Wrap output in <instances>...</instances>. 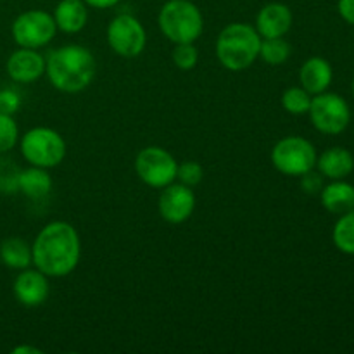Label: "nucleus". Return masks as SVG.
<instances>
[{
	"instance_id": "0eeeda50",
	"label": "nucleus",
	"mask_w": 354,
	"mask_h": 354,
	"mask_svg": "<svg viewBox=\"0 0 354 354\" xmlns=\"http://www.w3.org/2000/svg\"><path fill=\"white\" fill-rule=\"evenodd\" d=\"M55 21L47 10L31 9L14 19L10 33L14 41L24 48H40L50 44L55 37Z\"/></svg>"
},
{
	"instance_id": "a211bd4d",
	"label": "nucleus",
	"mask_w": 354,
	"mask_h": 354,
	"mask_svg": "<svg viewBox=\"0 0 354 354\" xmlns=\"http://www.w3.org/2000/svg\"><path fill=\"white\" fill-rule=\"evenodd\" d=\"M318 169L322 175L330 180H342L354 169V158L349 151L342 147H334L325 151L317 159Z\"/></svg>"
},
{
	"instance_id": "473e14b6",
	"label": "nucleus",
	"mask_w": 354,
	"mask_h": 354,
	"mask_svg": "<svg viewBox=\"0 0 354 354\" xmlns=\"http://www.w3.org/2000/svg\"><path fill=\"white\" fill-rule=\"evenodd\" d=\"M353 93H354V80H353Z\"/></svg>"
},
{
	"instance_id": "1a4fd4ad",
	"label": "nucleus",
	"mask_w": 354,
	"mask_h": 354,
	"mask_svg": "<svg viewBox=\"0 0 354 354\" xmlns=\"http://www.w3.org/2000/svg\"><path fill=\"white\" fill-rule=\"evenodd\" d=\"M308 113L313 127L327 135L342 133L351 120L348 102L337 93H317L311 99Z\"/></svg>"
},
{
	"instance_id": "f03ea898",
	"label": "nucleus",
	"mask_w": 354,
	"mask_h": 354,
	"mask_svg": "<svg viewBox=\"0 0 354 354\" xmlns=\"http://www.w3.org/2000/svg\"><path fill=\"white\" fill-rule=\"evenodd\" d=\"M95 57L83 45H62L45 57V75L55 90L80 93L93 82Z\"/></svg>"
},
{
	"instance_id": "f3484780",
	"label": "nucleus",
	"mask_w": 354,
	"mask_h": 354,
	"mask_svg": "<svg viewBox=\"0 0 354 354\" xmlns=\"http://www.w3.org/2000/svg\"><path fill=\"white\" fill-rule=\"evenodd\" d=\"M17 190L28 197V199L40 201L50 194L52 176L45 168L30 166L28 169H21L17 178Z\"/></svg>"
},
{
	"instance_id": "aec40b11",
	"label": "nucleus",
	"mask_w": 354,
	"mask_h": 354,
	"mask_svg": "<svg viewBox=\"0 0 354 354\" xmlns=\"http://www.w3.org/2000/svg\"><path fill=\"white\" fill-rule=\"evenodd\" d=\"M0 261L12 270H24L33 263L31 248L19 237H9L0 244Z\"/></svg>"
},
{
	"instance_id": "393cba45",
	"label": "nucleus",
	"mask_w": 354,
	"mask_h": 354,
	"mask_svg": "<svg viewBox=\"0 0 354 354\" xmlns=\"http://www.w3.org/2000/svg\"><path fill=\"white\" fill-rule=\"evenodd\" d=\"M171 57L176 68L182 71H190L196 68L197 61H199V52L194 44H175Z\"/></svg>"
},
{
	"instance_id": "412c9836",
	"label": "nucleus",
	"mask_w": 354,
	"mask_h": 354,
	"mask_svg": "<svg viewBox=\"0 0 354 354\" xmlns=\"http://www.w3.org/2000/svg\"><path fill=\"white\" fill-rule=\"evenodd\" d=\"M259 57L270 66H280L290 57L289 41L280 38H263L259 47Z\"/></svg>"
},
{
	"instance_id": "bb28decb",
	"label": "nucleus",
	"mask_w": 354,
	"mask_h": 354,
	"mask_svg": "<svg viewBox=\"0 0 354 354\" xmlns=\"http://www.w3.org/2000/svg\"><path fill=\"white\" fill-rule=\"evenodd\" d=\"M19 171L16 165L9 162V159H0V192L12 194L17 192V178Z\"/></svg>"
},
{
	"instance_id": "7ed1b4c3",
	"label": "nucleus",
	"mask_w": 354,
	"mask_h": 354,
	"mask_svg": "<svg viewBox=\"0 0 354 354\" xmlns=\"http://www.w3.org/2000/svg\"><path fill=\"white\" fill-rule=\"evenodd\" d=\"M261 40L256 28L245 23H232L221 30L216 40V57L228 71H244L259 57Z\"/></svg>"
},
{
	"instance_id": "6ab92c4d",
	"label": "nucleus",
	"mask_w": 354,
	"mask_h": 354,
	"mask_svg": "<svg viewBox=\"0 0 354 354\" xmlns=\"http://www.w3.org/2000/svg\"><path fill=\"white\" fill-rule=\"evenodd\" d=\"M322 204L334 214H344L354 209V187L342 180H335L322 189Z\"/></svg>"
},
{
	"instance_id": "f257e3e1",
	"label": "nucleus",
	"mask_w": 354,
	"mask_h": 354,
	"mask_svg": "<svg viewBox=\"0 0 354 354\" xmlns=\"http://www.w3.org/2000/svg\"><path fill=\"white\" fill-rule=\"evenodd\" d=\"M82 256V242L73 225L52 221L45 225L31 245L33 265L52 279H61L75 272Z\"/></svg>"
},
{
	"instance_id": "9b49d317",
	"label": "nucleus",
	"mask_w": 354,
	"mask_h": 354,
	"mask_svg": "<svg viewBox=\"0 0 354 354\" xmlns=\"http://www.w3.org/2000/svg\"><path fill=\"white\" fill-rule=\"evenodd\" d=\"M158 209L162 220L171 225H180L192 216L194 209H196V196L190 187L180 182H173L162 189Z\"/></svg>"
},
{
	"instance_id": "b1692460",
	"label": "nucleus",
	"mask_w": 354,
	"mask_h": 354,
	"mask_svg": "<svg viewBox=\"0 0 354 354\" xmlns=\"http://www.w3.org/2000/svg\"><path fill=\"white\" fill-rule=\"evenodd\" d=\"M19 140V128L10 114L0 113V154L12 151Z\"/></svg>"
},
{
	"instance_id": "7c9ffc66",
	"label": "nucleus",
	"mask_w": 354,
	"mask_h": 354,
	"mask_svg": "<svg viewBox=\"0 0 354 354\" xmlns=\"http://www.w3.org/2000/svg\"><path fill=\"white\" fill-rule=\"evenodd\" d=\"M86 6L93 7V9H109V7L118 6L121 0H83Z\"/></svg>"
},
{
	"instance_id": "9d476101",
	"label": "nucleus",
	"mask_w": 354,
	"mask_h": 354,
	"mask_svg": "<svg viewBox=\"0 0 354 354\" xmlns=\"http://www.w3.org/2000/svg\"><path fill=\"white\" fill-rule=\"evenodd\" d=\"M107 44L121 57H137L144 52L147 35L140 21L131 14H120L107 26Z\"/></svg>"
},
{
	"instance_id": "423d86ee",
	"label": "nucleus",
	"mask_w": 354,
	"mask_h": 354,
	"mask_svg": "<svg viewBox=\"0 0 354 354\" xmlns=\"http://www.w3.org/2000/svg\"><path fill=\"white\" fill-rule=\"evenodd\" d=\"M317 151L313 144L303 137H286L275 144L272 162L277 171L289 176H303L317 165Z\"/></svg>"
},
{
	"instance_id": "c85d7f7f",
	"label": "nucleus",
	"mask_w": 354,
	"mask_h": 354,
	"mask_svg": "<svg viewBox=\"0 0 354 354\" xmlns=\"http://www.w3.org/2000/svg\"><path fill=\"white\" fill-rule=\"evenodd\" d=\"M301 187L306 194H318L322 192L324 185H322V176L318 173H313V169L308 173H304L301 176Z\"/></svg>"
},
{
	"instance_id": "5701e85b",
	"label": "nucleus",
	"mask_w": 354,
	"mask_h": 354,
	"mask_svg": "<svg viewBox=\"0 0 354 354\" xmlns=\"http://www.w3.org/2000/svg\"><path fill=\"white\" fill-rule=\"evenodd\" d=\"M311 93L303 86H290L282 93V107L290 114H306L310 111Z\"/></svg>"
},
{
	"instance_id": "20e7f679",
	"label": "nucleus",
	"mask_w": 354,
	"mask_h": 354,
	"mask_svg": "<svg viewBox=\"0 0 354 354\" xmlns=\"http://www.w3.org/2000/svg\"><path fill=\"white\" fill-rule=\"evenodd\" d=\"M158 24L173 44H194L204 31L203 14L190 0H168L159 10Z\"/></svg>"
},
{
	"instance_id": "c756f323",
	"label": "nucleus",
	"mask_w": 354,
	"mask_h": 354,
	"mask_svg": "<svg viewBox=\"0 0 354 354\" xmlns=\"http://www.w3.org/2000/svg\"><path fill=\"white\" fill-rule=\"evenodd\" d=\"M337 9L342 19L348 21L349 24H354V0H339Z\"/></svg>"
},
{
	"instance_id": "ddd939ff",
	"label": "nucleus",
	"mask_w": 354,
	"mask_h": 354,
	"mask_svg": "<svg viewBox=\"0 0 354 354\" xmlns=\"http://www.w3.org/2000/svg\"><path fill=\"white\" fill-rule=\"evenodd\" d=\"M7 75L17 83H33L45 75V57L37 52V48H24L14 50L7 59Z\"/></svg>"
},
{
	"instance_id": "4be33fe9",
	"label": "nucleus",
	"mask_w": 354,
	"mask_h": 354,
	"mask_svg": "<svg viewBox=\"0 0 354 354\" xmlns=\"http://www.w3.org/2000/svg\"><path fill=\"white\" fill-rule=\"evenodd\" d=\"M334 244L339 251L354 254V209L341 214L334 227Z\"/></svg>"
},
{
	"instance_id": "6e6552de",
	"label": "nucleus",
	"mask_w": 354,
	"mask_h": 354,
	"mask_svg": "<svg viewBox=\"0 0 354 354\" xmlns=\"http://www.w3.org/2000/svg\"><path fill=\"white\" fill-rule=\"evenodd\" d=\"M178 162L162 147L142 149L135 159V171L145 185L152 189H165L176 180Z\"/></svg>"
},
{
	"instance_id": "dca6fc26",
	"label": "nucleus",
	"mask_w": 354,
	"mask_h": 354,
	"mask_svg": "<svg viewBox=\"0 0 354 354\" xmlns=\"http://www.w3.org/2000/svg\"><path fill=\"white\" fill-rule=\"evenodd\" d=\"M301 86L311 95L325 92L332 83V66L324 57H311L299 71Z\"/></svg>"
},
{
	"instance_id": "4468645a",
	"label": "nucleus",
	"mask_w": 354,
	"mask_h": 354,
	"mask_svg": "<svg viewBox=\"0 0 354 354\" xmlns=\"http://www.w3.org/2000/svg\"><path fill=\"white\" fill-rule=\"evenodd\" d=\"M292 26V12L286 3H266L256 16V31L261 38H280Z\"/></svg>"
},
{
	"instance_id": "cd10ccee",
	"label": "nucleus",
	"mask_w": 354,
	"mask_h": 354,
	"mask_svg": "<svg viewBox=\"0 0 354 354\" xmlns=\"http://www.w3.org/2000/svg\"><path fill=\"white\" fill-rule=\"evenodd\" d=\"M21 106V95L12 88L0 90V113L12 116Z\"/></svg>"
},
{
	"instance_id": "a878e982",
	"label": "nucleus",
	"mask_w": 354,
	"mask_h": 354,
	"mask_svg": "<svg viewBox=\"0 0 354 354\" xmlns=\"http://www.w3.org/2000/svg\"><path fill=\"white\" fill-rule=\"evenodd\" d=\"M176 178H178L180 183L187 187H196L203 182L204 178V168L196 161H185L182 165H178V169H176Z\"/></svg>"
},
{
	"instance_id": "f8f14e48",
	"label": "nucleus",
	"mask_w": 354,
	"mask_h": 354,
	"mask_svg": "<svg viewBox=\"0 0 354 354\" xmlns=\"http://www.w3.org/2000/svg\"><path fill=\"white\" fill-rule=\"evenodd\" d=\"M14 296L17 303L23 306L35 308L40 306L47 301L50 286H48V277L41 273L40 270H21L19 275L14 280Z\"/></svg>"
},
{
	"instance_id": "2eb2a0df",
	"label": "nucleus",
	"mask_w": 354,
	"mask_h": 354,
	"mask_svg": "<svg viewBox=\"0 0 354 354\" xmlns=\"http://www.w3.org/2000/svg\"><path fill=\"white\" fill-rule=\"evenodd\" d=\"M54 21L62 33H78L88 21V10L83 0H61L55 6Z\"/></svg>"
},
{
	"instance_id": "2f4dec72",
	"label": "nucleus",
	"mask_w": 354,
	"mask_h": 354,
	"mask_svg": "<svg viewBox=\"0 0 354 354\" xmlns=\"http://www.w3.org/2000/svg\"><path fill=\"white\" fill-rule=\"evenodd\" d=\"M14 354H23V353H30V354H41V351L38 348H31V346H17V348L12 349Z\"/></svg>"
},
{
	"instance_id": "39448f33",
	"label": "nucleus",
	"mask_w": 354,
	"mask_h": 354,
	"mask_svg": "<svg viewBox=\"0 0 354 354\" xmlns=\"http://www.w3.org/2000/svg\"><path fill=\"white\" fill-rule=\"evenodd\" d=\"M21 154L31 166L38 168H55L66 158V140L59 131L47 127H37L28 130L19 142Z\"/></svg>"
}]
</instances>
